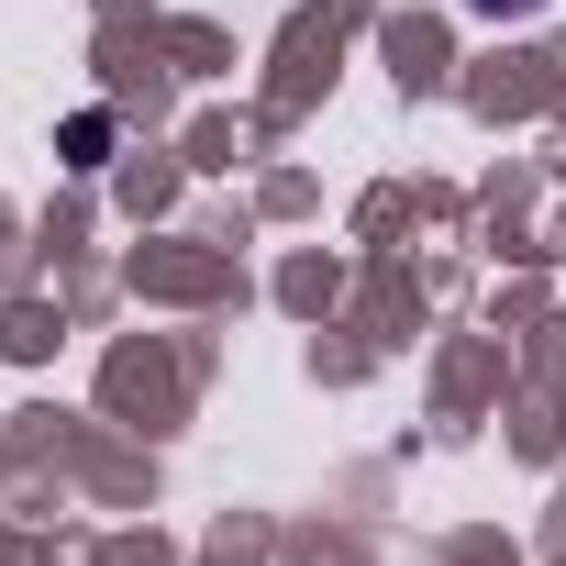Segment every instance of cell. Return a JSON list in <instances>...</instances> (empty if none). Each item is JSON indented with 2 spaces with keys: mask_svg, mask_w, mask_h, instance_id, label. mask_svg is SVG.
I'll list each match as a JSON object with an SVG mask.
<instances>
[{
  "mask_svg": "<svg viewBox=\"0 0 566 566\" xmlns=\"http://www.w3.org/2000/svg\"><path fill=\"white\" fill-rule=\"evenodd\" d=\"M101 145H112V123H101V112H78V123H67V156H78V167H101Z\"/></svg>",
  "mask_w": 566,
  "mask_h": 566,
  "instance_id": "6da1fadb",
  "label": "cell"
}]
</instances>
